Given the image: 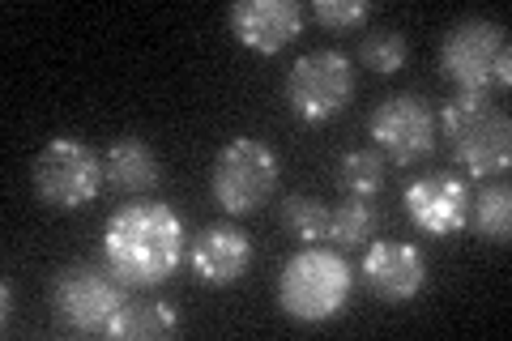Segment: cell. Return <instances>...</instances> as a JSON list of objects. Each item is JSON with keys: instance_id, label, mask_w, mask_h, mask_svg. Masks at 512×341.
Segmentation results:
<instances>
[{"instance_id": "1", "label": "cell", "mask_w": 512, "mask_h": 341, "mask_svg": "<svg viewBox=\"0 0 512 341\" xmlns=\"http://www.w3.org/2000/svg\"><path fill=\"white\" fill-rule=\"evenodd\" d=\"M188 252L184 222L163 201H137L111 214L103 235V261L128 290L163 286Z\"/></svg>"}, {"instance_id": "2", "label": "cell", "mask_w": 512, "mask_h": 341, "mask_svg": "<svg viewBox=\"0 0 512 341\" xmlns=\"http://www.w3.org/2000/svg\"><path fill=\"white\" fill-rule=\"evenodd\" d=\"M440 133L448 141V154L470 175H495L508 171L512 162V120L491 94H457L440 111Z\"/></svg>"}, {"instance_id": "3", "label": "cell", "mask_w": 512, "mask_h": 341, "mask_svg": "<svg viewBox=\"0 0 512 341\" xmlns=\"http://www.w3.org/2000/svg\"><path fill=\"white\" fill-rule=\"evenodd\" d=\"M350 290H355V269L346 265V256L320 248V243L295 252L278 273V303L299 324H325L342 316Z\"/></svg>"}, {"instance_id": "4", "label": "cell", "mask_w": 512, "mask_h": 341, "mask_svg": "<svg viewBox=\"0 0 512 341\" xmlns=\"http://www.w3.org/2000/svg\"><path fill=\"white\" fill-rule=\"evenodd\" d=\"M440 69L457 81L461 94H487L491 86H512V43L508 30L487 18L457 22L440 43Z\"/></svg>"}, {"instance_id": "5", "label": "cell", "mask_w": 512, "mask_h": 341, "mask_svg": "<svg viewBox=\"0 0 512 341\" xmlns=\"http://www.w3.org/2000/svg\"><path fill=\"white\" fill-rule=\"evenodd\" d=\"M30 180H35V197L47 209H82L103 192L107 175H103V158L90 150L86 141L77 137H52L39 150L35 167H30Z\"/></svg>"}, {"instance_id": "6", "label": "cell", "mask_w": 512, "mask_h": 341, "mask_svg": "<svg viewBox=\"0 0 512 341\" xmlns=\"http://www.w3.org/2000/svg\"><path fill=\"white\" fill-rule=\"evenodd\" d=\"M350 99H355V64L338 47L299 56L286 73V107L303 124H325L342 116Z\"/></svg>"}, {"instance_id": "7", "label": "cell", "mask_w": 512, "mask_h": 341, "mask_svg": "<svg viewBox=\"0 0 512 341\" xmlns=\"http://www.w3.org/2000/svg\"><path fill=\"white\" fill-rule=\"evenodd\" d=\"M210 188H214V201L227 214L235 218L256 214L278 188V154L261 137H235L214 158Z\"/></svg>"}, {"instance_id": "8", "label": "cell", "mask_w": 512, "mask_h": 341, "mask_svg": "<svg viewBox=\"0 0 512 341\" xmlns=\"http://www.w3.org/2000/svg\"><path fill=\"white\" fill-rule=\"evenodd\" d=\"M124 282L111 269H94V265H64L47 295L60 320L77 333H107L111 316L124 307Z\"/></svg>"}, {"instance_id": "9", "label": "cell", "mask_w": 512, "mask_h": 341, "mask_svg": "<svg viewBox=\"0 0 512 341\" xmlns=\"http://www.w3.org/2000/svg\"><path fill=\"white\" fill-rule=\"evenodd\" d=\"M367 133H372L384 162L414 167V162H423L436 150L440 124H436V111H431L419 94H389V99L376 103L372 120H367Z\"/></svg>"}, {"instance_id": "10", "label": "cell", "mask_w": 512, "mask_h": 341, "mask_svg": "<svg viewBox=\"0 0 512 341\" xmlns=\"http://www.w3.org/2000/svg\"><path fill=\"white\" fill-rule=\"evenodd\" d=\"M227 26L248 52L278 56L303 35V9L299 0H235Z\"/></svg>"}, {"instance_id": "11", "label": "cell", "mask_w": 512, "mask_h": 341, "mask_svg": "<svg viewBox=\"0 0 512 341\" xmlns=\"http://www.w3.org/2000/svg\"><path fill=\"white\" fill-rule=\"evenodd\" d=\"M359 273H363V286L384 303H410L427 286L423 252L414 243H397V239L367 243Z\"/></svg>"}, {"instance_id": "12", "label": "cell", "mask_w": 512, "mask_h": 341, "mask_svg": "<svg viewBox=\"0 0 512 341\" xmlns=\"http://www.w3.org/2000/svg\"><path fill=\"white\" fill-rule=\"evenodd\" d=\"M406 214L423 235L448 239L457 231H466L470 214V188L457 175H423L406 188Z\"/></svg>"}, {"instance_id": "13", "label": "cell", "mask_w": 512, "mask_h": 341, "mask_svg": "<svg viewBox=\"0 0 512 341\" xmlns=\"http://www.w3.org/2000/svg\"><path fill=\"white\" fill-rule=\"evenodd\" d=\"M188 265L201 286H235L252 269V239L227 222L205 226V231L188 243Z\"/></svg>"}, {"instance_id": "14", "label": "cell", "mask_w": 512, "mask_h": 341, "mask_svg": "<svg viewBox=\"0 0 512 341\" xmlns=\"http://www.w3.org/2000/svg\"><path fill=\"white\" fill-rule=\"evenodd\" d=\"M103 175H107V188L116 192H150L158 188V180H163V162H158V154L150 150V141L141 137H120L107 145L103 154Z\"/></svg>"}, {"instance_id": "15", "label": "cell", "mask_w": 512, "mask_h": 341, "mask_svg": "<svg viewBox=\"0 0 512 341\" xmlns=\"http://www.w3.org/2000/svg\"><path fill=\"white\" fill-rule=\"evenodd\" d=\"M180 329V316L167 299H124V307L107 324V337L116 341H167Z\"/></svg>"}, {"instance_id": "16", "label": "cell", "mask_w": 512, "mask_h": 341, "mask_svg": "<svg viewBox=\"0 0 512 341\" xmlns=\"http://www.w3.org/2000/svg\"><path fill=\"white\" fill-rule=\"evenodd\" d=\"M466 226L487 243H508V235H512V192H508V184H487V188L470 192Z\"/></svg>"}, {"instance_id": "17", "label": "cell", "mask_w": 512, "mask_h": 341, "mask_svg": "<svg viewBox=\"0 0 512 341\" xmlns=\"http://www.w3.org/2000/svg\"><path fill=\"white\" fill-rule=\"evenodd\" d=\"M338 184L350 201H376L389 188V162L380 150H350L338 162Z\"/></svg>"}, {"instance_id": "18", "label": "cell", "mask_w": 512, "mask_h": 341, "mask_svg": "<svg viewBox=\"0 0 512 341\" xmlns=\"http://www.w3.org/2000/svg\"><path fill=\"white\" fill-rule=\"evenodd\" d=\"M406 56H410V47H406V35L397 26H372V30H363V39H359V64H363V69L389 77V73L402 69Z\"/></svg>"}, {"instance_id": "19", "label": "cell", "mask_w": 512, "mask_h": 341, "mask_svg": "<svg viewBox=\"0 0 512 341\" xmlns=\"http://www.w3.org/2000/svg\"><path fill=\"white\" fill-rule=\"evenodd\" d=\"M376 231V209L372 201H350L329 209V243H338V248H359V243H367Z\"/></svg>"}, {"instance_id": "20", "label": "cell", "mask_w": 512, "mask_h": 341, "mask_svg": "<svg viewBox=\"0 0 512 341\" xmlns=\"http://www.w3.org/2000/svg\"><path fill=\"white\" fill-rule=\"evenodd\" d=\"M282 226L303 243H320L329 235V209H325V201L308 197V192H291V197L282 201Z\"/></svg>"}, {"instance_id": "21", "label": "cell", "mask_w": 512, "mask_h": 341, "mask_svg": "<svg viewBox=\"0 0 512 341\" xmlns=\"http://www.w3.org/2000/svg\"><path fill=\"white\" fill-rule=\"evenodd\" d=\"M312 18L325 30H359L372 18V5L367 0H316Z\"/></svg>"}, {"instance_id": "22", "label": "cell", "mask_w": 512, "mask_h": 341, "mask_svg": "<svg viewBox=\"0 0 512 341\" xmlns=\"http://www.w3.org/2000/svg\"><path fill=\"white\" fill-rule=\"evenodd\" d=\"M0 303H5V307H0V324L9 329V312H13V282L0 286Z\"/></svg>"}]
</instances>
